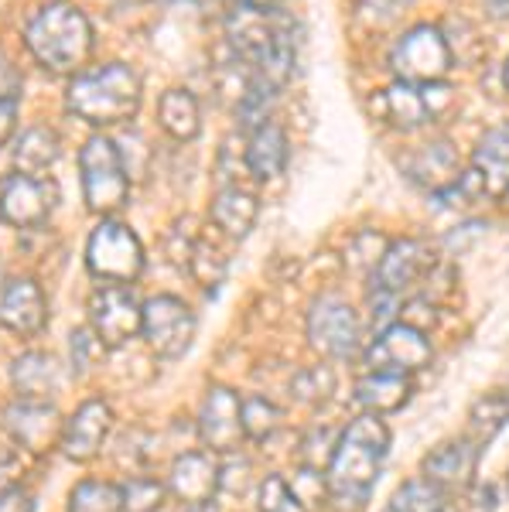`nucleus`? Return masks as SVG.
<instances>
[{
	"label": "nucleus",
	"instance_id": "a18cd8bd",
	"mask_svg": "<svg viewBox=\"0 0 509 512\" xmlns=\"http://www.w3.org/2000/svg\"><path fill=\"white\" fill-rule=\"evenodd\" d=\"M503 86H506V93H509V59H506V65H503Z\"/></svg>",
	"mask_w": 509,
	"mask_h": 512
},
{
	"label": "nucleus",
	"instance_id": "72a5a7b5",
	"mask_svg": "<svg viewBox=\"0 0 509 512\" xmlns=\"http://www.w3.org/2000/svg\"><path fill=\"white\" fill-rule=\"evenodd\" d=\"M103 355H106V345L100 342V335H96L89 325H82V328L72 332V338H69V366H72V373H76V376L93 373V369L103 362Z\"/></svg>",
	"mask_w": 509,
	"mask_h": 512
},
{
	"label": "nucleus",
	"instance_id": "0eeeda50",
	"mask_svg": "<svg viewBox=\"0 0 509 512\" xmlns=\"http://www.w3.org/2000/svg\"><path fill=\"white\" fill-rule=\"evenodd\" d=\"M305 332H308L311 349L332 362L352 359V355L359 352V345H363L356 311H352L349 301H342V297H335V294H322L311 301Z\"/></svg>",
	"mask_w": 509,
	"mask_h": 512
},
{
	"label": "nucleus",
	"instance_id": "5701e85b",
	"mask_svg": "<svg viewBox=\"0 0 509 512\" xmlns=\"http://www.w3.org/2000/svg\"><path fill=\"white\" fill-rule=\"evenodd\" d=\"M410 400V376L390 373V369H369V373L356 383V403L366 414H393Z\"/></svg>",
	"mask_w": 509,
	"mask_h": 512
},
{
	"label": "nucleus",
	"instance_id": "aec40b11",
	"mask_svg": "<svg viewBox=\"0 0 509 512\" xmlns=\"http://www.w3.org/2000/svg\"><path fill=\"white\" fill-rule=\"evenodd\" d=\"M287 158H291V144H287V130L281 123H264V127L250 130L243 147V161L253 181H274L284 175Z\"/></svg>",
	"mask_w": 509,
	"mask_h": 512
},
{
	"label": "nucleus",
	"instance_id": "423d86ee",
	"mask_svg": "<svg viewBox=\"0 0 509 512\" xmlns=\"http://www.w3.org/2000/svg\"><path fill=\"white\" fill-rule=\"evenodd\" d=\"M199 318L175 294H154L141 308V335L158 359H182L195 342Z\"/></svg>",
	"mask_w": 509,
	"mask_h": 512
},
{
	"label": "nucleus",
	"instance_id": "393cba45",
	"mask_svg": "<svg viewBox=\"0 0 509 512\" xmlns=\"http://www.w3.org/2000/svg\"><path fill=\"white\" fill-rule=\"evenodd\" d=\"M11 147H14V171H21V175H45L59 161L62 137L48 123H38V127L24 130Z\"/></svg>",
	"mask_w": 509,
	"mask_h": 512
},
{
	"label": "nucleus",
	"instance_id": "f704fd0d",
	"mask_svg": "<svg viewBox=\"0 0 509 512\" xmlns=\"http://www.w3.org/2000/svg\"><path fill=\"white\" fill-rule=\"evenodd\" d=\"M257 499H260L257 502L260 512H308L298 502V495H294L291 482L284 475H267L257 489Z\"/></svg>",
	"mask_w": 509,
	"mask_h": 512
},
{
	"label": "nucleus",
	"instance_id": "4be33fe9",
	"mask_svg": "<svg viewBox=\"0 0 509 512\" xmlns=\"http://www.w3.org/2000/svg\"><path fill=\"white\" fill-rule=\"evenodd\" d=\"M158 127L178 144H188L202 134V106L199 96L185 86L164 89L158 99Z\"/></svg>",
	"mask_w": 509,
	"mask_h": 512
},
{
	"label": "nucleus",
	"instance_id": "58836bf2",
	"mask_svg": "<svg viewBox=\"0 0 509 512\" xmlns=\"http://www.w3.org/2000/svg\"><path fill=\"white\" fill-rule=\"evenodd\" d=\"M21 89H24V79H21L18 62L0 48V103H21Z\"/></svg>",
	"mask_w": 509,
	"mask_h": 512
},
{
	"label": "nucleus",
	"instance_id": "39448f33",
	"mask_svg": "<svg viewBox=\"0 0 509 512\" xmlns=\"http://www.w3.org/2000/svg\"><path fill=\"white\" fill-rule=\"evenodd\" d=\"M147 256L134 229L120 219H103L86 239V270L100 284H134L144 274Z\"/></svg>",
	"mask_w": 509,
	"mask_h": 512
},
{
	"label": "nucleus",
	"instance_id": "a878e982",
	"mask_svg": "<svg viewBox=\"0 0 509 512\" xmlns=\"http://www.w3.org/2000/svg\"><path fill=\"white\" fill-rule=\"evenodd\" d=\"M407 175L421 181L428 192H441L462 175V164H458V154L451 151V144L438 140V144H428L414 154V164H407Z\"/></svg>",
	"mask_w": 509,
	"mask_h": 512
},
{
	"label": "nucleus",
	"instance_id": "7c9ffc66",
	"mask_svg": "<svg viewBox=\"0 0 509 512\" xmlns=\"http://www.w3.org/2000/svg\"><path fill=\"white\" fill-rule=\"evenodd\" d=\"M240 420H243V437L264 444L270 434L281 427V407L267 396H246L240 403Z\"/></svg>",
	"mask_w": 509,
	"mask_h": 512
},
{
	"label": "nucleus",
	"instance_id": "dca6fc26",
	"mask_svg": "<svg viewBox=\"0 0 509 512\" xmlns=\"http://www.w3.org/2000/svg\"><path fill=\"white\" fill-rule=\"evenodd\" d=\"M0 325L18 338H35L48 325V301L35 277H14L0 291Z\"/></svg>",
	"mask_w": 509,
	"mask_h": 512
},
{
	"label": "nucleus",
	"instance_id": "a211bd4d",
	"mask_svg": "<svg viewBox=\"0 0 509 512\" xmlns=\"http://www.w3.org/2000/svg\"><path fill=\"white\" fill-rule=\"evenodd\" d=\"M257 219H260V198L253 195L250 188H240V185L219 188L209 205L212 229H219V236L229 239V243H243V239L253 233Z\"/></svg>",
	"mask_w": 509,
	"mask_h": 512
},
{
	"label": "nucleus",
	"instance_id": "6ab92c4d",
	"mask_svg": "<svg viewBox=\"0 0 509 512\" xmlns=\"http://www.w3.org/2000/svg\"><path fill=\"white\" fill-rule=\"evenodd\" d=\"M62 362L55 359L52 352H24L11 362L7 369V379H11L14 393L21 400H41L52 403V396L59 393L62 386Z\"/></svg>",
	"mask_w": 509,
	"mask_h": 512
},
{
	"label": "nucleus",
	"instance_id": "49530a36",
	"mask_svg": "<svg viewBox=\"0 0 509 512\" xmlns=\"http://www.w3.org/2000/svg\"><path fill=\"white\" fill-rule=\"evenodd\" d=\"M503 202H506V209H509V188H506V192H503Z\"/></svg>",
	"mask_w": 509,
	"mask_h": 512
},
{
	"label": "nucleus",
	"instance_id": "1a4fd4ad",
	"mask_svg": "<svg viewBox=\"0 0 509 512\" xmlns=\"http://www.w3.org/2000/svg\"><path fill=\"white\" fill-rule=\"evenodd\" d=\"M59 192H55V181L45 175H7L0 181V219L11 229L21 233H35L52 216Z\"/></svg>",
	"mask_w": 509,
	"mask_h": 512
},
{
	"label": "nucleus",
	"instance_id": "7ed1b4c3",
	"mask_svg": "<svg viewBox=\"0 0 509 512\" xmlns=\"http://www.w3.org/2000/svg\"><path fill=\"white\" fill-rule=\"evenodd\" d=\"M144 103V82L134 65L106 62L86 69L65 86V110L89 127H120L137 117Z\"/></svg>",
	"mask_w": 509,
	"mask_h": 512
},
{
	"label": "nucleus",
	"instance_id": "b1692460",
	"mask_svg": "<svg viewBox=\"0 0 509 512\" xmlns=\"http://www.w3.org/2000/svg\"><path fill=\"white\" fill-rule=\"evenodd\" d=\"M472 168L486 181L489 195H503L509 188V120L486 130V137L475 144Z\"/></svg>",
	"mask_w": 509,
	"mask_h": 512
},
{
	"label": "nucleus",
	"instance_id": "9d476101",
	"mask_svg": "<svg viewBox=\"0 0 509 512\" xmlns=\"http://www.w3.org/2000/svg\"><path fill=\"white\" fill-rule=\"evenodd\" d=\"M141 308L130 284H100L89 297V328L106 349H120L141 332Z\"/></svg>",
	"mask_w": 509,
	"mask_h": 512
},
{
	"label": "nucleus",
	"instance_id": "4468645a",
	"mask_svg": "<svg viewBox=\"0 0 509 512\" xmlns=\"http://www.w3.org/2000/svg\"><path fill=\"white\" fill-rule=\"evenodd\" d=\"M240 393L229 386H212L199 410V437L209 451L233 454L243 441V420H240Z\"/></svg>",
	"mask_w": 509,
	"mask_h": 512
},
{
	"label": "nucleus",
	"instance_id": "ddd939ff",
	"mask_svg": "<svg viewBox=\"0 0 509 512\" xmlns=\"http://www.w3.org/2000/svg\"><path fill=\"white\" fill-rule=\"evenodd\" d=\"M434 270V253L428 243H421V239H393L387 243V250H383L380 263H376L373 270V287H383V291L390 294H404L410 287L417 284V280H424Z\"/></svg>",
	"mask_w": 509,
	"mask_h": 512
},
{
	"label": "nucleus",
	"instance_id": "c85d7f7f",
	"mask_svg": "<svg viewBox=\"0 0 509 512\" xmlns=\"http://www.w3.org/2000/svg\"><path fill=\"white\" fill-rule=\"evenodd\" d=\"M69 512H123L120 482L106 478H82L69 492Z\"/></svg>",
	"mask_w": 509,
	"mask_h": 512
},
{
	"label": "nucleus",
	"instance_id": "473e14b6",
	"mask_svg": "<svg viewBox=\"0 0 509 512\" xmlns=\"http://www.w3.org/2000/svg\"><path fill=\"white\" fill-rule=\"evenodd\" d=\"M445 492L428 478H410L400 485V492L393 495L390 512H445Z\"/></svg>",
	"mask_w": 509,
	"mask_h": 512
},
{
	"label": "nucleus",
	"instance_id": "e433bc0d",
	"mask_svg": "<svg viewBox=\"0 0 509 512\" xmlns=\"http://www.w3.org/2000/svg\"><path fill=\"white\" fill-rule=\"evenodd\" d=\"M253 468L243 454H229L226 465H219V489H226L229 495H246L253 489Z\"/></svg>",
	"mask_w": 509,
	"mask_h": 512
},
{
	"label": "nucleus",
	"instance_id": "4c0bfd02",
	"mask_svg": "<svg viewBox=\"0 0 509 512\" xmlns=\"http://www.w3.org/2000/svg\"><path fill=\"white\" fill-rule=\"evenodd\" d=\"M291 489H294V495H298V502H301L305 509L318 506V502H325V499H328V482H325V475H318L311 465L298 468V475L291 478Z\"/></svg>",
	"mask_w": 509,
	"mask_h": 512
},
{
	"label": "nucleus",
	"instance_id": "412c9836",
	"mask_svg": "<svg viewBox=\"0 0 509 512\" xmlns=\"http://www.w3.org/2000/svg\"><path fill=\"white\" fill-rule=\"evenodd\" d=\"M475 461H479V444L475 441H451L434 448L428 458H424V478L445 489H462V485L472 482Z\"/></svg>",
	"mask_w": 509,
	"mask_h": 512
},
{
	"label": "nucleus",
	"instance_id": "ea45409f",
	"mask_svg": "<svg viewBox=\"0 0 509 512\" xmlns=\"http://www.w3.org/2000/svg\"><path fill=\"white\" fill-rule=\"evenodd\" d=\"M0 512H35V495L24 485H11V489L0 492Z\"/></svg>",
	"mask_w": 509,
	"mask_h": 512
},
{
	"label": "nucleus",
	"instance_id": "f8f14e48",
	"mask_svg": "<svg viewBox=\"0 0 509 512\" xmlns=\"http://www.w3.org/2000/svg\"><path fill=\"white\" fill-rule=\"evenodd\" d=\"M4 427L24 451L45 454L48 448H59L65 420L59 417V410H55L52 403L21 400V396H14V400L4 407Z\"/></svg>",
	"mask_w": 509,
	"mask_h": 512
},
{
	"label": "nucleus",
	"instance_id": "f03ea898",
	"mask_svg": "<svg viewBox=\"0 0 509 512\" xmlns=\"http://www.w3.org/2000/svg\"><path fill=\"white\" fill-rule=\"evenodd\" d=\"M390 451V427L383 424V417L363 414L356 417L346 431L339 434V441L332 444L328 454V495L342 506H363L369 499V489L380 478V468L387 461Z\"/></svg>",
	"mask_w": 509,
	"mask_h": 512
},
{
	"label": "nucleus",
	"instance_id": "cd10ccee",
	"mask_svg": "<svg viewBox=\"0 0 509 512\" xmlns=\"http://www.w3.org/2000/svg\"><path fill=\"white\" fill-rule=\"evenodd\" d=\"M188 267L199 287H219L229 270V253L212 236H195L192 250H188Z\"/></svg>",
	"mask_w": 509,
	"mask_h": 512
},
{
	"label": "nucleus",
	"instance_id": "9b49d317",
	"mask_svg": "<svg viewBox=\"0 0 509 512\" xmlns=\"http://www.w3.org/2000/svg\"><path fill=\"white\" fill-rule=\"evenodd\" d=\"M431 338L428 332L414 325H404V321H393V325L383 328L380 335L373 338V345L366 349V366L369 369H390V373H414V369H424L431 362Z\"/></svg>",
	"mask_w": 509,
	"mask_h": 512
},
{
	"label": "nucleus",
	"instance_id": "f3484780",
	"mask_svg": "<svg viewBox=\"0 0 509 512\" xmlns=\"http://www.w3.org/2000/svg\"><path fill=\"white\" fill-rule=\"evenodd\" d=\"M219 489V465L212 451H182L171 465L168 492L185 506L209 502Z\"/></svg>",
	"mask_w": 509,
	"mask_h": 512
},
{
	"label": "nucleus",
	"instance_id": "c03bdc74",
	"mask_svg": "<svg viewBox=\"0 0 509 512\" xmlns=\"http://www.w3.org/2000/svg\"><path fill=\"white\" fill-rule=\"evenodd\" d=\"M243 4H250V7H260V11H270V14L284 11V0H243Z\"/></svg>",
	"mask_w": 509,
	"mask_h": 512
},
{
	"label": "nucleus",
	"instance_id": "a19ab883",
	"mask_svg": "<svg viewBox=\"0 0 509 512\" xmlns=\"http://www.w3.org/2000/svg\"><path fill=\"white\" fill-rule=\"evenodd\" d=\"M14 127H18V103H0V147L11 144Z\"/></svg>",
	"mask_w": 509,
	"mask_h": 512
},
{
	"label": "nucleus",
	"instance_id": "37998d69",
	"mask_svg": "<svg viewBox=\"0 0 509 512\" xmlns=\"http://www.w3.org/2000/svg\"><path fill=\"white\" fill-rule=\"evenodd\" d=\"M486 7H489L492 18H503V21H509V0H486Z\"/></svg>",
	"mask_w": 509,
	"mask_h": 512
},
{
	"label": "nucleus",
	"instance_id": "2f4dec72",
	"mask_svg": "<svg viewBox=\"0 0 509 512\" xmlns=\"http://www.w3.org/2000/svg\"><path fill=\"white\" fill-rule=\"evenodd\" d=\"M120 495H123V512H158L164 506V499H168V485L137 472L120 482Z\"/></svg>",
	"mask_w": 509,
	"mask_h": 512
},
{
	"label": "nucleus",
	"instance_id": "79ce46f5",
	"mask_svg": "<svg viewBox=\"0 0 509 512\" xmlns=\"http://www.w3.org/2000/svg\"><path fill=\"white\" fill-rule=\"evenodd\" d=\"M182 4H188L199 14H223L226 11V0H182Z\"/></svg>",
	"mask_w": 509,
	"mask_h": 512
},
{
	"label": "nucleus",
	"instance_id": "f257e3e1",
	"mask_svg": "<svg viewBox=\"0 0 509 512\" xmlns=\"http://www.w3.org/2000/svg\"><path fill=\"white\" fill-rule=\"evenodd\" d=\"M24 48L52 76H79L96 52V28L72 0H45L24 21Z\"/></svg>",
	"mask_w": 509,
	"mask_h": 512
},
{
	"label": "nucleus",
	"instance_id": "c9c22d12",
	"mask_svg": "<svg viewBox=\"0 0 509 512\" xmlns=\"http://www.w3.org/2000/svg\"><path fill=\"white\" fill-rule=\"evenodd\" d=\"M291 390H294V396H298L301 403H322L335 390V376H332V369H328V366L301 369Z\"/></svg>",
	"mask_w": 509,
	"mask_h": 512
},
{
	"label": "nucleus",
	"instance_id": "6e6552de",
	"mask_svg": "<svg viewBox=\"0 0 509 512\" xmlns=\"http://www.w3.org/2000/svg\"><path fill=\"white\" fill-rule=\"evenodd\" d=\"M390 69L397 72L400 82H410V86L445 79L451 69V52H448V41L441 35V28H434V24H417L407 35H400L390 52Z\"/></svg>",
	"mask_w": 509,
	"mask_h": 512
},
{
	"label": "nucleus",
	"instance_id": "bb28decb",
	"mask_svg": "<svg viewBox=\"0 0 509 512\" xmlns=\"http://www.w3.org/2000/svg\"><path fill=\"white\" fill-rule=\"evenodd\" d=\"M383 103H387V120L397 130H417L431 120L421 86H410V82H393L387 93H383Z\"/></svg>",
	"mask_w": 509,
	"mask_h": 512
},
{
	"label": "nucleus",
	"instance_id": "c756f323",
	"mask_svg": "<svg viewBox=\"0 0 509 512\" xmlns=\"http://www.w3.org/2000/svg\"><path fill=\"white\" fill-rule=\"evenodd\" d=\"M506 420H509V396L506 393L479 396V400L472 403V410H469V427H472L469 441H475V444L492 441V437L506 427Z\"/></svg>",
	"mask_w": 509,
	"mask_h": 512
},
{
	"label": "nucleus",
	"instance_id": "2eb2a0df",
	"mask_svg": "<svg viewBox=\"0 0 509 512\" xmlns=\"http://www.w3.org/2000/svg\"><path fill=\"white\" fill-rule=\"evenodd\" d=\"M110 431H113L110 403L100 400V396H93V400L79 403L76 414L65 420L62 437H59V451L69 461H89L103 451Z\"/></svg>",
	"mask_w": 509,
	"mask_h": 512
},
{
	"label": "nucleus",
	"instance_id": "20e7f679",
	"mask_svg": "<svg viewBox=\"0 0 509 512\" xmlns=\"http://www.w3.org/2000/svg\"><path fill=\"white\" fill-rule=\"evenodd\" d=\"M79 181H82V202L93 216L110 219L127 205L130 175L123 151L117 140L106 134H93L79 147Z\"/></svg>",
	"mask_w": 509,
	"mask_h": 512
}]
</instances>
